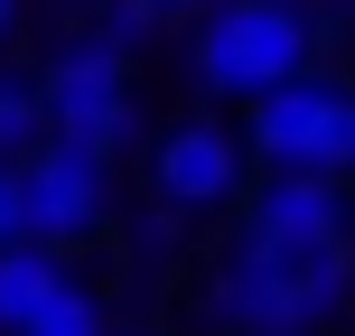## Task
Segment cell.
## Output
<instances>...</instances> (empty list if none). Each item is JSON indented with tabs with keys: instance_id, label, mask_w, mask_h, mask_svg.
Instances as JSON below:
<instances>
[{
	"instance_id": "1",
	"label": "cell",
	"mask_w": 355,
	"mask_h": 336,
	"mask_svg": "<svg viewBox=\"0 0 355 336\" xmlns=\"http://www.w3.org/2000/svg\"><path fill=\"white\" fill-rule=\"evenodd\" d=\"M355 299V243H262L234 233L206 281V318L225 336H318Z\"/></svg>"
},
{
	"instance_id": "2",
	"label": "cell",
	"mask_w": 355,
	"mask_h": 336,
	"mask_svg": "<svg viewBox=\"0 0 355 336\" xmlns=\"http://www.w3.org/2000/svg\"><path fill=\"white\" fill-rule=\"evenodd\" d=\"M309 75V19L300 0H215L196 19V85L225 103H262L271 85Z\"/></svg>"
},
{
	"instance_id": "3",
	"label": "cell",
	"mask_w": 355,
	"mask_h": 336,
	"mask_svg": "<svg viewBox=\"0 0 355 336\" xmlns=\"http://www.w3.org/2000/svg\"><path fill=\"white\" fill-rule=\"evenodd\" d=\"M252 150L271 168H327L346 177L355 168V94L327 85V75H290L252 103Z\"/></svg>"
},
{
	"instance_id": "4",
	"label": "cell",
	"mask_w": 355,
	"mask_h": 336,
	"mask_svg": "<svg viewBox=\"0 0 355 336\" xmlns=\"http://www.w3.org/2000/svg\"><path fill=\"white\" fill-rule=\"evenodd\" d=\"M47 141H75V150H122L131 141V66L112 37H85V47H66L47 75Z\"/></svg>"
},
{
	"instance_id": "5",
	"label": "cell",
	"mask_w": 355,
	"mask_h": 336,
	"mask_svg": "<svg viewBox=\"0 0 355 336\" xmlns=\"http://www.w3.org/2000/svg\"><path fill=\"white\" fill-rule=\"evenodd\" d=\"M28 233L56 252L94 243V233L112 224V159L103 150H75V141H37L28 159Z\"/></svg>"
},
{
	"instance_id": "6",
	"label": "cell",
	"mask_w": 355,
	"mask_h": 336,
	"mask_svg": "<svg viewBox=\"0 0 355 336\" xmlns=\"http://www.w3.org/2000/svg\"><path fill=\"white\" fill-rule=\"evenodd\" d=\"M234 233H262V243H355V196L337 187L327 168H271L262 187H252L243 224Z\"/></svg>"
},
{
	"instance_id": "7",
	"label": "cell",
	"mask_w": 355,
	"mask_h": 336,
	"mask_svg": "<svg viewBox=\"0 0 355 336\" xmlns=\"http://www.w3.org/2000/svg\"><path fill=\"white\" fill-rule=\"evenodd\" d=\"M150 187H159V206L178 215H225L234 196H243V141H234L225 122H178L159 150H150Z\"/></svg>"
},
{
	"instance_id": "8",
	"label": "cell",
	"mask_w": 355,
	"mask_h": 336,
	"mask_svg": "<svg viewBox=\"0 0 355 336\" xmlns=\"http://www.w3.org/2000/svg\"><path fill=\"white\" fill-rule=\"evenodd\" d=\"M66 281H75V271H66L56 243H37V233H28V243H0V336H28V318H37Z\"/></svg>"
},
{
	"instance_id": "9",
	"label": "cell",
	"mask_w": 355,
	"mask_h": 336,
	"mask_svg": "<svg viewBox=\"0 0 355 336\" xmlns=\"http://www.w3.org/2000/svg\"><path fill=\"white\" fill-rule=\"evenodd\" d=\"M37 141H47V85L0 75V159H28Z\"/></svg>"
},
{
	"instance_id": "10",
	"label": "cell",
	"mask_w": 355,
	"mask_h": 336,
	"mask_svg": "<svg viewBox=\"0 0 355 336\" xmlns=\"http://www.w3.org/2000/svg\"><path fill=\"white\" fill-rule=\"evenodd\" d=\"M28 336H112V318H103V299H94L85 281H66V290L28 318Z\"/></svg>"
},
{
	"instance_id": "11",
	"label": "cell",
	"mask_w": 355,
	"mask_h": 336,
	"mask_svg": "<svg viewBox=\"0 0 355 336\" xmlns=\"http://www.w3.org/2000/svg\"><path fill=\"white\" fill-rule=\"evenodd\" d=\"M0 243H28V168L0 159Z\"/></svg>"
},
{
	"instance_id": "12",
	"label": "cell",
	"mask_w": 355,
	"mask_h": 336,
	"mask_svg": "<svg viewBox=\"0 0 355 336\" xmlns=\"http://www.w3.org/2000/svg\"><path fill=\"white\" fill-rule=\"evenodd\" d=\"M150 10H159V19H206L215 0H150Z\"/></svg>"
},
{
	"instance_id": "13",
	"label": "cell",
	"mask_w": 355,
	"mask_h": 336,
	"mask_svg": "<svg viewBox=\"0 0 355 336\" xmlns=\"http://www.w3.org/2000/svg\"><path fill=\"white\" fill-rule=\"evenodd\" d=\"M10 28H19V0H0V37H10Z\"/></svg>"
}]
</instances>
